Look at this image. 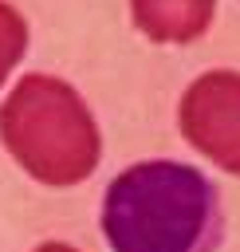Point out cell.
I'll list each match as a JSON object with an SVG mask.
<instances>
[{
    "label": "cell",
    "mask_w": 240,
    "mask_h": 252,
    "mask_svg": "<svg viewBox=\"0 0 240 252\" xmlns=\"http://www.w3.org/2000/svg\"><path fill=\"white\" fill-rule=\"evenodd\" d=\"M102 236L110 252H212L220 240L216 189L185 161H138L106 185Z\"/></svg>",
    "instance_id": "1"
},
{
    "label": "cell",
    "mask_w": 240,
    "mask_h": 252,
    "mask_svg": "<svg viewBox=\"0 0 240 252\" xmlns=\"http://www.w3.org/2000/svg\"><path fill=\"white\" fill-rule=\"evenodd\" d=\"M35 252H75L71 244H59V240H51V244H39Z\"/></svg>",
    "instance_id": "6"
},
{
    "label": "cell",
    "mask_w": 240,
    "mask_h": 252,
    "mask_svg": "<svg viewBox=\"0 0 240 252\" xmlns=\"http://www.w3.org/2000/svg\"><path fill=\"white\" fill-rule=\"evenodd\" d=\"M130 12L153 43H193L209 32L216 0H130Z\"/></svg>",
    "instance_id": "4"
},
{
    "label": "cell",
    "mask_w": 240,
    "mask_h": 252,
    "mask_svg": "<svg viewBox=\"0 0 240 252\" xmlns=\"http://www.w3.org/2000/svg\"><path fill=\"white\" fill-rule=\"evenodd\" d=\"M181 134L212 165L240 177V75L209 71L189 83L177 106Z\"/></svg>",
    "instance_id": "3"
},
{
    "label": "cell",
    "mask_w": 240,
    "mask_h": 252,
    "mask_svg": "<svg viewBox=\"0 0 240 252\" xmlns=\"http://www.w3.org/2000/svg\"><path fill=\"white\" fill-rule=\"evenodd\" d=\"M4 150L43 185L67 189L94 173L102 138L79 91L55 75H24L0 106Z\"/></svg>",
    "instance_id": "2"
},
{
    "label": "cell",
    "mask_w": 240,
    "mask_h": 252,
    "mask_svg": "<svg viewBox=\"0 0 240 252\" xmlns=\"http://www.w3.org/2000/svg\"><path fill=\"white\" fill-rule=\"evenodd\" d=\"M24 51H28V24L12 4L0 0V87H4L8 71L24 59Z\"/></svg>",
    "instance_id": "5"
}]
</instances>
